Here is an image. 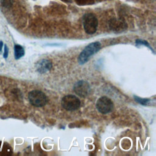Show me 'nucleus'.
<instances>
[{
	"instance_id": "f257e3e1",
	"label": "nucleus",
	"mask_w": 156,
	"mask_h": 156,
	"mask_svg": "<svg viewBox=\"0 0 156 156\" xmlns=\"http://www.w3.org/2000/svg\"><path fill=\"white\" fill-rule=\"evenodd\" d=\"M100 49L101 43L98 41H95L89 44L80 52L78 58L79 63L80 65L85 63L89 60V58L95 53L98 52Z\"/></svg>"
},
{
	"instance_id": "f03ea898",
	"label": "nucleus",
	"mask_w": 156,
	"mask_h": 156,
	"mask_svg": "<svg viewBox=\"0 0 156 156\" xmlns=\"http://www.w3.org/2000/svg\"><path fill=\"white\" fill-rule=\"evenodd\" d=\"M98 21L96 16L91 13H86L83 16V26L87 34H94L98 29Z\"/></svg>"
},
{
	"instance_id": "7ed1b4c3",
	"label": "nucleus",
	"mask_w": 156,
	"mask_h": 156,
	"mask_svg": "<svg viewBox=\"0 0 156 156\" xmlns=\"http://www.w3.org/2000/svg\"><path fill=\"white\" fill-rule=\"evenodd\" d=\"M28 99L30 103L35 107L44 106L48 101L44 93L39 90H32L29 93Z\"/></svg>"
},
{
	"instance_id": "20e7f679",
	"label": "nucleus",
	"mask_w": 156,
	"mask_h": 156,
	"mask_svg": "<svg viewBox=\"0 0 156 156\" xmlns=\"http://www.w3.org/2000/svg\"><path fill=\"white\" fill-rule=\"evenodd\" d=\"M62 105L66 110L73 111L77 109L80 105V100L76 96L69 94L65 96L62 99Z\"/></svg>"
},
{
	"instance_id": "39448f33",
	"label": "nucleus",
	"mask_w": 156,
	"mask_h": 156,
	"mask_svg": "<svg viewBox=\"0 0 156 156\" xmlns=\"http://www.w3.org/2000/svg\"><path fill=\"white\" fill-rule=\"evenodd\" d=\"M96 107L100 113L107 114L112 110L113 104L111 99L107 96H102L98 99Z\"/></svg>"
},
{
	"instance_id": "423d86ee",
	"label": "nucleus",
	"mask_w": 156,
	"mask_h": 156,
	"mask_svg": "<svg viewBox=\"0 0 156 156\" xmlns=\"http://www.w3.org/2000/svg\"><path fill=\"white\" fill-rule=\"evenodd\" d=\"M74 91L78 96L84 98L88 96L90 93V86L89 83L83 80L76 82L74 85Z\"/></svg>"
},
{
	"instance_id": "0eeeda50",
	"label": "nucleus",
	"mask_w": 156,
	"mask_h": 156,
	"mask_svg": "<svg viewBox=\"0 0 156 156\" xmlns=\"http://www.w3.org/2000/svg\"><path fill=\"white\" fill-rule=\"evenodd\" d=\"M37 71L41 73L44 74L49 71L52 68V62L48 59H41L36 63Z\"/></svg>"
},
{
	"instance_id": "6e6552de",
	"label": "nucleus",
	"mask_w": 156,
	"mask_h": 156,
	"mask_svg": "<svg viewBox=\"0 0 156 156\" xmlns=\"http://www.w3.org/2000/svg\"><path fill=\"white\" fill-rule=\"evenodd\" d=\"M14 53L15 59H20L24 55V48L19 44H15L14 46Z\"/></svg>"
},
{
	"instance_id": "1a4fd4ad",
	"label": "nucleus",
	"mask_w": 156,
	"mask_h": 156,
	"mask_svg": "<svg viewBox=\"0 0 156 156\" xmlns=\"http://www.w3.org/2000/svg\"><path fill=\"white\" fill-rule=\"evenodd\" d=\"M113 28H114V30H116V31L118 30H122L123 25H122V22L121 21H116L112 22V23L110 24Z\"/></svg>"
},
{
	"instance_id": "9d476101",
	"label": "nucleus",
	"mask_w": 156,
	"mask_h": 156,
	"mask_svg": "<svg viewBox=\"0 0 156 156\" xmlns=\"http://www.w3.org/2000/svg\"><path fill=\"white\" fill-rule=\"evenodd\" d=\"M134 98L136 101H137L139 104H142V105H147L150 101L149 99L141 98H140V97H138L136 96H134Z\"/></svg>"
},
{
	"instance_id": "9b49d317",
	"label": "nucleus",
	"mask_w": 156,
	"mask_h": 156,
	"mask_svg": "<svg viewBox=\"0 0 156 156\" xmlns=\"http://www.w3.org/2000/svg\"><path fill=\"white\" fill-rule=\"evenodd\" d=\"M13 1L12 0H2L1 4L3 7L5 8H9L12 5Z\"/></svg>"
},
{
	"instance_id": "f8f14e48",
	"label": "nucleus",
	"mask_w": 156,
	"mask_h": 156,
	"mask_svg": "<svg viewBox=\"0 0 156 156\" xmlns=\"http://www.w3.org/2000/svg\"><path fill=\"white\" fill-rule=\"evenodd\" d=\"M135 42H136V45H138V44H143V45H144V46H146L149 48L151 50H152V48L150 46L149 44L146 41H145V40H140V39H139V40H136Z\"/></svg>"
},
{
	"instance_id": "ddd939ff",
	"label": "nucleus",
	"mask_w": 156,
	"mask_h": 156,
	"mask_svg": "<svg viewBox=\"0 0 156 156\" xmlns=\"http://www.w3.org/2000/svg\"><path fill=\"white\" fill-rule=\"evenodd\" d=\"M8 54H9L8 47L7 46V45H4V52L3 54V57L4 58H7L8 57Z\"/></svg>"
},
{
	"instance_id": "4468645a",
	"label": "nucleus",
	"mask_w": 156,
	"mask_h": 156,
	"mask_svg": "<svg viewBox=\"0 0 156 156\" xmlns=\"http://www.w3.org/2000/svg\"><path fill=\"white\" fill-rule=\"evenodd\" d=\"M2 46H3V42L2 41H0V52L2 51Z\"/></svg>"
}]
</instances>
